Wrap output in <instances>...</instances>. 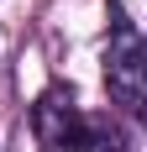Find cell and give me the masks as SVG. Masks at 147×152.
<instances>
[{
  "label": "cell",
  "instance_id": "obj_1",
  "mask_svg": "<svg viewBox=\"0 0 147 152\" xmlns=\"http://www.w3.org/2000/svg\"><path fill=\"white\" fill-rule=\"evenodd\" d=\"M32 137H37L42 152H126V142L110 126V115L79 110L74 89H63V84L37 94V105H32Z\"/></svg>",
  "mask_w": 147,
  "mask_h": 152
},
{
  "label": "cell",
  "instance_id": "obj_2",
  "mask_svg": "<svg viewBox=\"0 0 147 152\" xmlns=\"http://www.w3.org/2000/svg\"><path fill=\"white\" fill-rule=\"evenodd\" d=\"M105 89L126 121H147V42L121 11H110V37H105Z\"/></svg>",
  "mask_w": 147,
  "mask_h": 152
}]
</instances>
